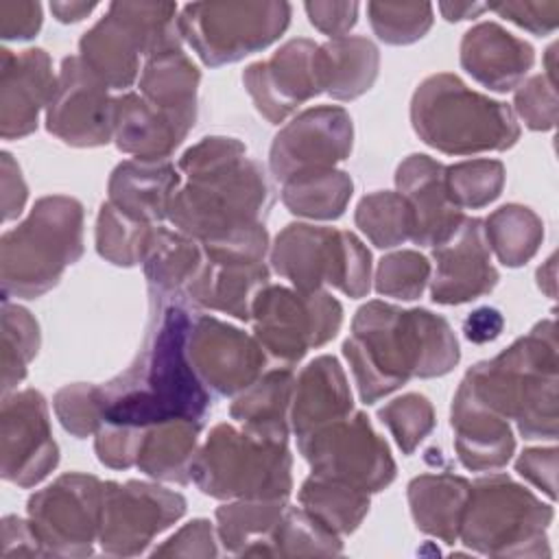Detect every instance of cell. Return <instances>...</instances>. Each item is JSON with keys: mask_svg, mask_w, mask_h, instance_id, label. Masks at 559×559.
Returning a JSON list of instances; mask_svg holds the SVG:
<instances>
[{"mask_svg": "<svg viewBox=\"0 0 559 559\" xmlns=\"http://www.w3.org/2000/svg\"><path fill=\"white\" fill-rule=\"evenodd\" d=\"M380 55L367 37H336L317 46V74L321 92L352 100L365 94L378 76Z\"/></svg>", "mask_w": 559, "mask_h": 559, "instance_id": "obj_32", "label": "cell"}, {"mask_svg": "<svg viewBox=\"0 0 559 559\" xmlns=\"http://www.w3.org/2000/svg\"><path fill=\"white\" fill-rule=\"evenodd\" d=\"M46 129L72 146H100L114 135V98L81 57L61 61L46 105Z\"/></svg>", "mask_w": 559, "mask_h": 559, "instance_id": "obj_16", "label": "cell"}, {"mask_svg": "<svg viewBox=\"0 0 559 559\" xmlns=\"http://www.w3.org/2000/svg\"><path fill=\"white\" fill-rule=\"evenodd\" d=\"M41 26L39 2L2 0L0 2V33L4 39H28Z\"/></svg>", "mask_w": 559, "mask_h": 559, "instance_id": "obj_53", "label": "cell"}, {"mask_svg": "<svg viewBox=\"0 0 559 559\" xmlns=\"http://www.w3.org/2000/svg\"><path fill=\"white\" fill-rule=\"evenodd\" d=\"M415 133L448 155L504 151L520 138L513 111L469 90L456 74H432L413 94Z\"/></svg>", "mask_w": 559, "mask_h": 559, "instance_id": "obj_5", "label": "cell"}, {"mask_svg": "<svg viewBox=\"0 0 559 559\" xmlns=\"http://www.w3.org/2000/svg\"><path fill=\"white\" fill-rule=\"evenodd\" d=\"M286 500H238L216 509L218 535L236 555H271L275 528L284 515Z\"/></svg>", "mask_w": 559, "mask_h": 559, "instance_id": "obj_35", "label": "cell"}, {"mask_svg": "<svg viewBox=\"0 0 559 559\" xmlns=\"http://www.w3.org/2000/svg\"><path fill=\"white\" fill-rule=\"evenodd\" d=\"M173 2H111L79 41L81 61L107 85L129 87L140 68V57L181 48Z\"/></svg>", "mask_w": 559, "mask_h": 559, "instance_id": "obj_8", "label": "cell"}, {"mask_svg": "<svg viewBox=\"0 0 559 559\" xmlns=\"http://www.w3.org/2000/svg\"><path fill=\"white\" fill-rule=\"evenodd\" d=\"M190 478L212 498L286 500L293 489L286 437L218 424L194 456Z\"/></svg>", "mask_w": 559, "mask_h": 559, "instance_id": "obj_7", "label": "cell"}, {"mask_svg": "<svg viewBox=\"0 0 559 559\" xmlns=\"http://www.w3.org/2000/svg\"><path fill=\"white\" fill-rule=\"evenodd\" d=\"M199 430L201 421L190 419H173L144 428L135 465L159 480L177 485L190 483Z\"/></svg>", "mask_w": 559, "mask_h": 559, "instance_id": "obj_34", "label": "cell"}, {"mask_svg": "<svg viewBox=\"0 0 559 559\" xmlns=\"http://www.w3.org/2000/svg\"><path fill=\"white\" fill-rule=\"evenodd\" d=\"M183 511L186 500L177 491L140 480L124 485L107 480L103 483L100 546L109 555H138Z\"/></svg>", "mask_w": 559, "mask_h": 559, "instance_id": "obj_15", "label": "cell"}, {"mask_svg": "<svg viewBox=\"0 0 559 559\" xmlns=\"http://www.w3.org/2000/svg\"><path fill=\"white\" fill-rule=\"evenodd\" d=\"M452 430L459 461L474 472H491L513 454L515 441L504 417L478 404L463 389L452 402Z\"/></svg>", "mask_w": 559, "mask_h": 559, "instance_id": "obj_27", "label": "cell"}, {"mask_svg": "<svg viewBox=\"0 0 559 559\" xmlns=\"http://www.w3.org/2000/svg\"><path fill=\"white\" fill-rule=\"evenodd\" d=\"M96 9V2H52L50 11L59 22H79Z\"/></svg>", "mask_w": 559, "mask_h": 559, "instance_id": "obj_58", "label": "cell"}, {"mask_svg": "<svg viewBox=\"0 0 559 559\" xmlns=\"http://www.w3.org/2000/svg\"><path fill=\"white\" fill-rule=\"evenodd\" d=\"M472 485L454 474H424L408 483V502L417 528L445 544H454L461 533L463 513Z\"/></svg>", "mask_w": 559, "mask_h": 559, "instance_id": "obj_31", "label": "cell"}, {"mask_svg": "<svg viewBox=\"0 0 559 559\" xmlns=\"http://www.w3.org/2000/svg\"><path fill=\"white\" fill-rule=\"evenodd\" d=\"M46 50H0V133L4 140L24 138L37 129V114L55 87Z\"/></svg>", "mask_w": 559, "mask_h": 559, "instance_id": "obj_23", "label": "cell"}, {"mask_svg": "<svg viewBox=\"0 0 559 559\" xmlns=\"http://www.w3.org/2000/svg\"><path fill=\"white\" fill-rule=\"evenodd\" d=\"M194 124L177 118L142 94L114 98V138L122 153L135 159H166Z\"/></svg>", "mask_w": 559, "mask_h": 559, "instance_id": "obj_25", "label": "cell"}, {"mask_svg": "<svg viewBox=\"0 0 559 559\" xmlns=\"http://www.w3.org/2000/svg\"><path fill=\"white\" fill-rule=\"evenodd\" d=\"M301 509L336 535L352 533L369 511V493L343 480L312 474L299 491Z\"/></svg>", "mask_w": 559, "mask_h": 559, "instance_id": "obj_37", "label": "cell"}, {"mask_svg": "<svg viewBox=\"0 0 559 559\" xmlns=\"http://www.w3.org/2000/svg\"><path fill=\"white\" fill-rule=\"evenodd\" d=\"M378 415L382 424L389 426L404 454H411L435 426L432 404L419 393H406L391 400L378 411Z\"/></svg>", "mask_w": 559, "mask_h": 559, "instance_id": "obj_46", "label": "cell"}, {"mask_svg": "<svg viewBox=\"0 0 559 559\" xmlns=\"http://www.w3.org/2000/svg\"><path fill=\"white\" fill-rule=\"evenodd\" d=\"M179 181V170L168 159H127L111 173L109 203L153 225L168 216Z\"/></svg>", "mask_w": 559, "mask_h": 559, "instance_id": "obj_26", "label": "cell"}, {"mask_svg": "<svg viewBox=\"0 0 559 559\" xmlns=\"http://www.w3.org/2000/svg\"><path fill=\"white\" fill-rule=\"evenodd\" d=\"M515 111L533 131L552 129L557 122L555 79H550L548 74H537L520 85V90L515 92Z\"/></svg>", "mask_w": 559, "mask_h": 559, "instance_id": "obj_49", "label": "cell"}, {"mask_svg": "<svg viewBox=\"0 0 559 559\" xmlns=\"http://www.w3.org/2000/svg\"><path fill=\"white\" fill-rule=\"evenodd\" d=\"M266 284L269 269L264 262L221 260L205 255L197 277L186 288V297L201 308L227 312L240 321H249L253 299Z\"/></svg>", "mask_w": 559, "mask_h": 559, "instance_id": "obj_28", "label": "cell"}, {"mask_svg": "<svg viewBox=\"0 0 559 559\" xmlns=\"http://www.w3.org/2000/svg\"><path fill=\"white\" fill-rule=\"evenodd\" d=\"M271 262L277 275L297 290H321L323 284L349 297H365L371 288V255L349 231L293 223L275 238Z\"/></svg>", "mask_w": 559, "mask_h": 559, "instance_id": "obj_10", "label": "cell"}, {"mask_svg": "<svg viewBox=\"0 0 559 559\" xmlns=\"http://www.w3.org/2000/svg\"><path fill=\"white\" fill-rule=\"evenodd\" d=\"M258 343L275 360L290 367L310 347L325 345L336 336L343 308L325 290H293L266 284L251 306Z\"/></svg>", "mask_w": 559, "mask_h": 559, "instance_id": "obj_12", "label": "cell"}, {"mask_svg": "<svg viewBox=\"0 0 559 559\" xmlns=\"http://www.w3.org/2000/svg\"><path fill=\"white\" fill-rule=\"evenodd\" d=\"M103 389L92 384H68L55 395V413L61 426L83 439L103 426Z\"/></svg>", "mask_w": 559, "mask_h": 559, "instance_id": "obj_48", "label": "cell"}, {"mask_svg": "<svg viewBox=\"0 0 559 559\" xmlns=\"http://www.w3.org/2000/svg\"><path fill=\"white\" fill-rule=\"evenodd\" d=\"M430 275V262L415 251L384 255L376 273V290L395 299H417Z\"/></svg>", "mask_w": 559, "mask_h": 559, "instance_id": "obj_47", "label": "cell"}, {"mask_svg": "<svg viewBox=\"0 0 559 559\" xmlns=\"http://www.w3.org/2000/svg\"><path fill=\"white\" fill-rule=\"evenodd\" d=\"M352 151V118L343 107H312L288 122L273 140L269 164L277 181L328 170Z\"/></svg>", "mask_w": 559, "mask_h": 559, "instance_id": "obj_18", "label": "cell"}, {"mask_svg": "<svg viewBox=\"0 0 559 559\" xmlns=\"http://www.w3.org/2000/svg\"><path fill=\"white\" fill-rule=\"evenodd\" d=\"M343 354L365 404L378 402L411 378L443 376L461 358L456 336L443 317L382 301L358 308Z\"/></svg>", "mask_w": 559, "mask_h": 559, "instance_id": "obj_2", "label": "cell"}, {"mask_svg": "<svg viewBox=\"0 0 559 559\" xmlns=\"http://www.w3.org/2000/svg\"><path fill=\"white\" fill-rule=\"evenodd\" d=\"M341 550L336 533L319 524L304 509L286 504L271 542V555H338Z\"/></svg>", "mask_w": 559, "mask_h": 559, "instance_id": "obj_43", "label": "cell"}, {"mask_svg": "<svg viewBox=\"0 0 559 559\" xmlns=\"http://www.w3.org/2000/svg\"><path fill=\"white\" fill-rule=\"evenodd\" d=\"M2 478L33 487L55 469L59 448L50 435L48 406L39 391L26 389L2 402Z\"/></svg>", "mask_w": 559, "mask_h": 559, "instance_id": "obj_19", "label": "cell"}, {"mask_svg": "<svg viewBox=\"0 0 559 559\" xmlns=\"http://www.w3.org/2000/svg\"><path fill=\"white\" fill-rule=\"evenodd\" d=\"M103 483L87 474H63L28 498V522L46 555L83 557L100 531Z\"/></svg>", "mask_w": 559, "mask_h": 559, "instance_id": "obj_14", "label": "cell"}, {"mask_svg": "<svg viewBox=\"0 0 559 559\" xmlns=\"http://www.w3.org/2000/svg\"><path fill=\"white\" fill-rule=\"evenodd\" d=\"M502 325V314L496 308H478L463 321V332L472 343H487L500 334Z\"/></svg>", "mask_w": 559, "mask_h": 559, "instance_id": "obj_57", "label": "cell"}, {"mask_svg": "<svg viewBox=\"0 0 559 559\" xmlns=\"http://www.w3.org/2000/svg\"><path fill=\"white\" fill-rule=\"evenodd\" d=\"M290 424L299 437L352 413V391L343 367L332 356H319L299 373L293 386Z\"/></svg>", "mask_w": 559, "mask_h": 559, "instance_id": "obj_29", "label": "cell"}, {"mask_svg": "<svg viewBox=\"0 0 559 559\" xmlns=\"http://www.w3.org/2000/svg\"><path fill=\"white\" fill-rule=\"evenodd\" d=\"M179 170L188 181L175 192L168 221L199 242L262 223L273 203L264 170L234 138H203L183 153Z\"/></svg>", "mask_w": 559, "mask_h": 559, "instance_id": "obj_3", "label": "cell"}, {"mask_svg": "<svg viewBox=\"0 0 559 559\" xmlns=\"http://www.w3.org/2000/svg\"><path fill=\"white\" fill-rule=\"evenodd\" d=\"M487 245L507 266H522L531 260L544 238L539 216L524 205H502L485 223Z\"/></svg>", "mask_w": 559, "mask_h": 559, "instance_id": "obj_39", "label": "cell"}, {"mask_svg": "<svg viewBox=\"0 0 559 559\" xmlns=\"http://www.w3.org/2000/svg\"><path fill=\"white\" fill-rule=\"evenodd\" d=\"M290 22L286 2H194L177 24L205 66L234 63L273 44Z\"/></svg>", "mask_w": 559, "mask_h": 559, "instance_id": "obj_11", "label": "cell"}, {"mask_svg": "<svg viewBox=\"0 0 559 559\" xmlns=\"http://www.w3.org/2000/svg\"><path fill=\"white\" fill-rule=\"evenodd\" d=\"M142 437H144V428L103 424L96 432V443H94L98 461L114 469H127L135 465Z\"/></svg>", "mask_w": 559, "mask_h": 559, "instance_id": "obj_50", "label": "cell"}, {"mask_svg": "<svg viewBox=\"0 0 559 559\" xmlns=\"http://www.w3.org/2000/svg\"><path fill=\"white\" fill-rule=\"evenodd\" d=\"M504 186V166L498 159H472L445 168V188L456 207L478 210L491 203Z\"/></svg>", "mask_w": 559, "mask_h": 559, "instance_id": "obj_44", "label": "cell"}, {"mask_svg": "<svg viewBox=\"0 0 559 559\" xmlns=\"http://www.w3.org/2000/svg\"><path fill=\"white\" fill-rule=\"evenodd\" d=\"M395 183L413 214V242L421 247H437L463 223L465 214L452 203L445 188V166L432 157H406L397 166Z\"/></svg>", "mask_w": 559, "mask_h": 559, "instance_id": "obj_22", "label": "cell"}, {"mask_svg": "<svg viewBox=\"0 0 559 559\" xmlns=\"http://www.w3.org/2000/svg\"><path fill=\"white\" fill-rule=\"evenodd\" d=\"M308 17L312 26H317L321 33H328L330 37H343L358 17V4L356 2H306Z\"/></svg>", "mask_w": 559, "mask_h": 559, "instance_id": "obj_54", "label": "cell"}, {"mask_svg": "<svg viewBox=\"0 0 559 559\" xmlns=\"http://www.w3.org/2000/svg\"><path fill=\"white\" fill-rule=\"evenodd\" d=\"M205 260L199 240L170 231L166 227H155L148 236L142 264L144 275L151 286V297L177 299L186 295V288L197 277Z\"/></svg>", "mask_w": 559, "mask_h": 559, "instance_id": "obj_30", "label": "cell"}, {"mask_svg": "<svg viewBox=\"0 0 559 559\" xmlns=\"http://www.w3.org/2000/svg\"><path fill=\"white\" fill-rule=\"evenodd\" d=\"M352 197V179L343 170H314L284 181V205L306 218H338Z\"/></svg>", "mask_w": 559, "mask_h": 559, "instance_id": "obj_38", "label": "cell"}, {"mask_svg": "<svg viewBox=\"0 0 559 559\" xmlns=\"http://www.w3.org/2000/svg\"><path fill=\"white\" fill-rule=\"evenodd\" d=\"M199 70L181 48H173L146 59L140 94L159 109L194 124Z\"/></svg>", "mask_w": 559, "mask_h": 559, "instance_id": "obj_33", "label": "cell"}, {"mask_svg": "<svg viewBox=\"0 0 559 559\" xmlns=\"http://www.w3.org/2000/svg\"><path fill=\"white\" fill-rule=\"evenodd\" d=\"M535 61V50L524 39L507 33L496 22L469 28L461 41V66L496 92L513 90Z\"/></svg>", "mask_w": 559, "mask_h": 559, "instance_id": "obj_24", "label": "cell"}, {"mask_svg": "<svg viewBox=\"0 0 559 559\" xmlns=\"http://www.w3.org/2000/svg\"><path fill=\"white\" fill-rule=\"evenodd\" d=\"M312 474L343 480L367 493L380 491L395 478L389 445L373 432L362 413H349L297 439Z\"/></svg>", "mask_w": 559, "mask_h": 559, "instance_id": "obj_13", "label": "cell"}, {"mask_svg": "<svg viewBox=\"0 0 559 559\" xmlns=\"http://www.w3.org/2000/svg\"><path fill=\"white\" fill-rule=\"evenodd\" d=\"M489 11H496L498 15L511 20L513 24L535 33V35H548L559 24V2H500V4H487Z\"/></svg>", "mask_w": 559, "mask_h": 559, "instance_id": "obj_51", "label": "cell"}, {"mask_svg": "<svg viewBox=\"0 0 559 559\" xmlns=\"http://www.w3.org/2000/svg\"><path fill=\"white\" fill-rule=\"evenodd\" d=\"M188 358L199 380L218 395L242 393L262 376L266 365L255 336L205 314L192 317Z\"/></svg>", "mask_w": 559, "mask_h": 559, "instance_id": "obj_17", "label": "cell"}, {"mask_svg": "<svg viewBox=\"0 0 559 559\" xmlns=\"http://www.w3.org/2000/svg\"><path fill=\"white\" fill-rule=\"evenodd\" d=\"M356 225L380 249L402 245L413 234V214L400 192H373L356 207Z\"/></svg>", "mask_w": 559, "mask_h": 559, "instance_id": "obj_40", "label": "cell"}, {"mask_svg": "<svg viewBox=\"0 0 559 559\" xmlns=\"http://www.w3.org/2000/svg\"><path fill=\"white\" fill-rule=\"evenodd\" d=\"M39 328L28 310L4 301L2 308V391L24 380L26 365L37 354Z\"/></svg>", "mask_w": 559, "mask_h": 559, "instance_id": "obj_42", "label": "cell"}, {"mask_svg": "<svg viewBox=\"0 0 559 559\" xmlns=\"http://www.w3.org/2000/svg\"><path fill=\"white\" fill-rule=\"evenodd\" d=\"M520 476L539 487L548 498H555V476H557V450L535 448L524 450L515 463Z\"/></svg>", "mask_w": 559, "mask_h": 559, "instance_id": "obj_55", "label": "cell"}, {"mask_svg": "<svg viewBox=\"0 0 559 559\" xmlns=\"http://www.w3.org/2000/svg\"><path fill=\"white\" fill-rule=\"evenodd\" d=\"M153 229V225L127 216L107 201L96 221V251L111 264L133 266L142 262Z\"/></svg>", "mask_w": 559, "mask_h": 559, "instance_id": "obj_41", "label": "cell"}, {"mask_svg": "<svg viewBox=\"0 0 559 559\" xmlns=\"http://www.w3.org/2000/svg\"><path fill=\"white\" fill-rule=\"evenodd\" d=\"M485 9H487V4H474V2H441L439 4V11L443 13V17L448 22H459V20L476 17Z\"/></svg>", "mask_w": 559, "mask_h": 559, "instance_id": "obj_59", "label": "cell"}, {"mask_svg": "<svg viewBox=\"0 0 559 559\" xmlns=\"http://www.w3.org/2000/svg\"><path fill=\"white\" fill-rule=\"evenodd\" d=\"M153 555H201V557H214L216 544H214V531L207 520H192L188 522L177 535H173L164 546L155 548Z\"/></svg>", "mask_w": 559, "mask_h": 559, "instance_id": "obj_52", "label": "cell"}, {"mask_svg": "<svg viewBox=\"0 0 559 559\" xmlns=\"http://www.w3.org/2000/svg\"><path fill=\"white\" fill-rule=\"evenodd\" d=\"M552 509L504 474L478 478L461 522L465 546L483 555H550L546 528Z\"/></svg>", "mask_w": 559, "mask_h": 559, "instance_id": "obj_9", "label": "cell"}, {"mask_svg": "<svg viewBox=\"0 0 559 559\" xmlns=\"http://www.w3.org/2000/svg\"><path fill=\"white\" fill-rule=\"evenodd\" d=\"M4 301L35 299L57 286L63 269L83 253V207L70 197H41L28 218L0 242Z\"/></svg>", "mask_w": 559, "mask_h": 559, "instance_id": "obj_6", "label": "cell"}, {"mask_svg": "<svg viewBox=\"0 0 559 559\" xmlns=\"http://www.w3.org/2000/svg\"><path fill=\"white\" fill-rule=\"evenodd\" d=\"M242 83L258 111L280 124L301 103L321 94L317 74V44L310 39L286 41L271 59L255 61L242 72Z\"/></svg>", "mask_w": 559, "mask_h": 559, "instance_id": "obj_20", "label": "cell"}, {"mask_svg": "<svg viewBox=\"0 0 559 559\" xmlns=\"http://www.w3.org/2000/svg\"><path fill=\"white\" fill-rule=\"evenodd\" d=\"M459 389L504 419L526 439L557 437V336L555 321L537 323L493 360L474 365Z\"/></svg>", "mask_w": 559, "mask_h": 559, "instance_id": "obj_4", "label": "cell"}, {"mask_svg": "<svg viewBox=\"0 0 559 559\" xmlns=\"http://www.w3.org/2000/svg\"><path fill=\"white\" fill-rule=\"evenodd\" d=\"M367 13L373 33L393 46L421 39L432 24L428 2H369Z\"/></svg>", "mask_w": 559, "mask_h": 559, "instance_id": "obj_45", "label": "cell"}, {"mask_svg": "<svg viewBox=\"0 0 559 559\" xmlns=\"http://www.w3.org/2000/svg\"><path fill=\"white\" fill-rule=\"evenodd\" d=\"M26 203V183L20 166L9 153H2V218L11 221L22 214Z\"/></svg>", "mask_w": 559, "mask_h": 559, "instance_id": "obj_56", "label": "cell"}, {"mask_svg": "<svg viewBox=\"0 0 559 559\" xmlns=\"http://www.w3.org/2000/svg\"><path fill=\"white\" fill-rule=\"evenodd\" d=\"M144 347L118 378L103 389V424L148 428L173 419L201 421L210 393L188 358L192 314L179 299H159Z\"/></svg>", "mask_w": 559, "mask_h": 559, "instance_id": "obj_1", "label": "cell"}, {"mask_svg": "<svg viewBox=\"0 0 559 559\" xmlns=\"http://www.w3.org/2000/svg\"><path fill=\"white\" fill-rule=\"evenodd\" d=\"M293 386L295 378L290 367L266 371L242 391L229 413L245 428L273 437H288L286 411L293 400Z\"/></svg>", "mask_w": 559, "mask_h": 559, "instance_id": "obj_36", "label": "cell"}, {"mask_svg": "<svg viewBox=\"0 0 559 559\" xmlns=\"http://www.w3.org/2000/svg\"><path fill=\"white\" fill-rule=\"evenodd\" d=\"M437 271L432 280V301L465 304L478 299L498 284V271L489 260V245L480 218L465 216L456 231L432 247Z\"/></svg>", "mask_w": 559, "mask_h": 559, "instance_id": "obj_21", "label": "cell"}]
</instances>
